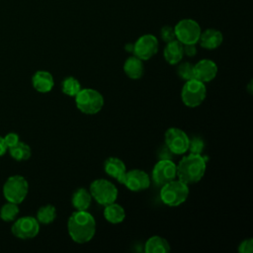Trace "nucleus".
I'll return each mask as SVG.
<instances>
[{
  "label": "nucleus",
  "mask_w": 253,
  "mask_h": 253,
  "mask_svg": "<svg viewBox=\"0 0 253 253\" xmlns=\"http://www.w3.org/2000/svg\"><path fill=\"white\" fill-rule=\"evenodd\" d=\"M61 90L65 95L69 97H75L76 94L81 90V84L76 78L72 76L66 77L61 83Z\"/></svg>",
  "instance_id": "a878e982"
},
{
  "label": "nucleus",
  "mask_w": 253,
  "mask_h": 253,
  "mask_svg": "<svg viewBox=\"0 0 253 253\" xmlns=\"http://www.w3.org/2000/svg\"><path fill=\"white\" fill-rule=\"evenodd\" d=\"M173 155H175L174 153H172V151L165 145L161 146L160 149L158 150V156L160 159H172Z\"/></svg>",
  "instance_id": "2f4dec72"
},
{
  "label": "nucleus",
  "mask_w": 253,
  "mask_h": 253,
  "mask_svg": "<svg viewBox=\"0 0 253 253\" xmlns=\"http://www.w3.org/2000/svg\"><path fill=\"white\" fill-rule=\"evenodd\" d=\"M125 73L131 79H139L143 75L144 66L142 60L133 55L128 57L124 64Z\"/></svg>",
  "instance_id": "6ab92c4d"
},
{
  "label": "nucleus",
  "mask_w": 253,
  "mask_h": 253,
  "mask_svg": "<svg viewBox=\"0 0 253 253\" xmlns=\"http://www.w3.org/2000/svg\"><path fill=\"white\" fill-rule=\"evenodd\" d=\"M5 145L7 147V149L13 147L14 145H16L19 141H20V136L17 132H8L6 135L3 136ZM8 151V150H7Z\"/></svg>",
  "instance_id": "c756f323"
},
{
  "label": "nucleus",
  "mask_w": 253,
  "mask_h": 253,
  "mask_svg": "<svg viewBox=\"0 0 253 253\" xmlns=\"http://www.w3.org/2000/svg\"><path fill=\"white\" fill-rule=\"evenodd\" d=\"M104 169L109 176L115 178L120 183H123L126 169L125 163L120 158L118 157L107 158L104 163Z\"/></svg>",
  "instance_id": "f3484780"
},
{
  "label": "nucleus",
  "mask_w": 253,
  "mask_h": 253,
  "mask_svg": "<svg viewBox=\"0 0 253 253\" xmlns=\"http://www.w3.org/2000/svg\"><path fill=\"white\" fill-rule=\"evenodd\" d=\"M177 73L180 78L184 79L185 81L195 79L194 78V65L190 62H183L178 65Z\"/></svg>",
  "instance_id": "bb28decb"
},
{
  "label": "nucleus",
  "mask_w": 253,
  "mask_h": 253,
  "mask_svg": "<svg viewBox=\"0 0 253 253\" xmlns=\"http://www.w3.org/2000/svg\"><path fill=\"white\" fill-rule=\"evenodd\" d=\"M40 231V222L34 216L17 217L12 224L11 232L19 239H32Z\"/></svg>",
  "instance_id": "1a4fd4ad"
},
{
  "label": "nucleus",
  "mask_w": 253,
  "mask_h": 253,
  "mask_svg": "<svg viewBox=\"0 0 253 253\" xmlns=\"http://www.w3.org/2000/svg\"><path fill=\"white\" fill-rule=\"evenodd\" d=\"M144 250L146 253H167L170 251V245L163 237L154 235L146 241Z\"/></svg>",
  "instance_id": "4be33fe9"
},
{
  "label": "nucleus",
  "mask_w": 253,
  "mask_h": 253,
  "mask_svg": "<svg viewBox=\"0 0 253 253\" xmlns=\"http://www.w3.org/2000/svg\"><path fill=\"white\" fill-rule=\"evenodd\" d=\"M223 41V36L221 32L215 29H207L201 33L199 38L200 45L207 49H214L218 47Z\"/></svg>",
  "instance_id": "2eb2a0df"
},
{
  "label": "nucleus",
  "mask_w": 253,
  "mask_h": 253,
  "mask_svg": "<svg viewBox=\"0 0 253 253\" xmlns=\"http://www.w3.org/2000/svg\"><path fill=\"white\" fill-rule=\"evenodd\" d=\"M189 141L190 138L187 133L178 127H170L165 132V144L175 155L187 152Z\"/></svg>",
  "instance_id": "9d476101"
},
{
  "label": "nucleus",
  "mask_w": 253,
  "mask_h": 253,
  "mask_svg": "<svg viewBox=\"0 0 253 253\" xmlns=\"http://www.w3.org/2000/svg\"><path fill=\"white\" fill-rule=\"evenodd\" d=\"M252 250H253V240L251 238L243 240L238 247V251L241 253H251Z\"/></svg>",
  "instance_id": "7c9ffc66"
},
{
  "label": "nucleus",
  "mask_w": 253,
  "mask_h": 253,
  "mask_svg": "<svg viewBox=\"0 0 253 253\" xmlns=\"http://www.w3.org/2000/svg\"><path fill=\"white\" fill-rule=\"evenodd\" d=\"M122 184L132 192H140L149 187L150 179L146 172L139 169H133L126 172Z\"/></svg>",
  "instance_id": "ddd939ff"
},
{
  "label": "nucleus",
  "mask_w": 253,
  "mask_h": 253,
  "mask_svg": "<svg viewBox=\"0 0 253 253\" xmlns=\"http://www.w3.org/2000/svg\"><path fill=\"white\" fill-rule=\"evenodd\" d=\"M175 37L183 44L197 43L202 33L200 25L193 19H183L174 27Z\"/></svg>",
  "instance_id": "6e6552de"
},
{
  "label": "nucleus",
  "mask_w": 253,
  "mask_h": 253,
  "mask_svg": "<svg viewBox=\"0 0 253 253\" xmlns=\"http://www.w3.org/2000/svg\"><path fill=\"white\" fill-rule=\"evenodd\" d=\"M7 147L5 145V142H4V139H3V136L0 135V157L3 156L6 152H7Z\"/></svg>",
  "instance_id": "72a5a7b5"
},
{
  "label": "nucleus",
  "mask_w": 253,
  "mask_h": 253,
  "mask_svg": "<svg viewBox=\"0 0 253 253\" xmlns=\"http://www.w3.org/2000/svg\"><path fill=\"white\" fill-rule=\"evenodd\" d=\"M20 212L19 205L7 202L0 208V218L5 222L14 221Z\"/></svg>",
  "instance_id": "b1692460"
},
{
  "label": "nucleus",
  "mask_w": 253,
  "mask_h": 253,
  "mask_svg": "<svg viewBox=\"0 0 253 253\" xmlns=\"http://www.w3.org/2000/svg\"><path fill=\"white\" fill-rule=\"evenodd\" d=\"M188 196V185L175 179L164 184L160 191V199L169 207H178L187 200Z\"/></svg>",
  "instance_id": "7ed1b4c3"
},
{
  "label": "nucleus",
  "mask_w": 253,
  "mask_h": 253,
  "mask_svg": "<svg viewBox=\"0 0 253 253\" xmlns=\"http://www.w3.org/2000/svg\"><path fill=\"white\" fill-rule=\"evenodd\" d=\"M204 147H205L204 140L200 136H194L189 141L188 150H190V152L194 154H202Z\"/></svg>",
  "instance_id": "cd10ccee"
},
{
  "label": "nucleus",
  "mask_w": 253,
  "mask_h": 253,
  "mask_svg": "<svg viewBox=\"0 0 253 253\" xmlns=\"http://www.w3.org/2000/svg\"><path fill=\"white\" fill-rule=\"evenodd\" d=\"M206 96L207 89L205 83L197 79H191L186 81L181 92V98L183 103L190 108L200 106L206 99Z\"/></svg>",
  "instance_id": "423d86ee"
},
{
  "label": "nucleus",
  "mask_w": 253,
  "mask_h": 253,
  "mask_svg": "<svg viewBox=\"0 0 253 253\" xmlns=\"http://www.w3.org/2000/svg\"><path fill=\"white\" fill-rule=\"evenodd\" d=\"M183 55V43H181L178 40H173L166 42V46L163 50V56L169 64L174 65L179 63L182 60Z\"/></svg>",
  "instance_id": "a211bd4d"
},
{
  "label": "nucleus",
  "mask_w": 253,
  "mask_h": 253,
  "mask_svg": "<svg viewBox=\"0 0 253 253\" xmlns=\"http://www.w3.org/2000/svg\"><path fill=\"white\" fill-rule=\"evenodd\" d=\"M91 200H92V196L90 192H88L84 188L77 189L73 193L71 198L72 205L77 211H87V209L91 205Z\"/></svg>",
  "instance_id": "aec40b11"
},
{
  "label": "nucleus",
  "mask_w": 253,
  "mask_h": 253,
  "mask_svg": "<svg viewBox=\"0 0 253 253\" xmlns=\"http://www.w3.org/2000/svg\"><path fill=\"white\" fill-rule=\"evenodd\" d=\"M158 50V40L151 34H146L137 39L133 43V53L141 60L151 58Z\"/></svg>",
  "instance_id": "f8f14e48"
},
{
  "label": "nucleus",
  "mask_w": 253,
  "mask_h": 253,
  "mask_svg": "<svg viewBox=\"0 0 253 253\" xmlns=\"http://www.w3.org/2000/svg\"><path fill=\"white\" fill-rule=\"evenodd\" d=\"M104 216L109 222L117 224V223H121L125 219L126 212L124 208L121 205L112 203L110 205L105 206Z\"/></svg>",
  "instance_id": "412c9836"
},
{
  "label": "nucleus",
  "mask_w": 253,
  "mask_h": 253,
  "mask_svg": "<svg viewBox=\"0 0 253 253\" xmlns=\"http://www.w3.org/2000/svg\"><path fill=\"white\" fill-rule=\"evenodd\" d=\"M206 159L201 154L190 153L182 158L177 166V176L185 184H195L205 175Z\"/></svg>",
  "instance_id": "f03ea898"
},
{
  "label": "nucleus",
  "mask_w": 253,
  "mask_h": 253,
  "mask_svg": "<svg viewBox=\"0 0 253 253\" xmlns=\"http://www.w3.org/2000/svg\"><path fill=\"white\" fill-rule=\"evenodd\" d=\"M32 84L35 90L40 93H47L53 88L54 82L52 75L45 70H39L35 72L32 77Z\"/></svg>",
  "instance_id": "dca6fc26"
},
{
  "label": "nucleus",
  "mask_w": 253,
  "mask_h": 253,
  "mask_svg": "<svg viewBox=\"0 0 253 253\" xmlns=\"http://www.w3.org/2000/svg\"><path fill=\"white\" fill-rule=\"evenodd\" d=\"M177 176V165L172 159H160L153 167L152 179L158 186L172 181Z\"/></svg>",
  "instance_id": "9b49d317"
},
{
  "label": "nucleus",
  "mask_w": 253,
  "mask_h": 253,
  "mask_svg": "<svg viewBox=\"0 0 253 253\" xmlns=\"http://www.w3.org/2000/svg\"><path fill=\"white\" fill-rule=\"evenodd\" d=\"M183 52L187 56H195L197 53V47L196 43H189V44H183Z\"/></svg>",
  "instance_id": "473e14b6"
},
{
  "label": "nucleus",
  "mask_w": 253,
  "mask_h": 253,
  "mask_svg": "<svg viewBox=\"0 0 253 253\" xmlns=\"http://www.w3.org/2000/svg\"><path fill=\"white\" fill-rule=\"evenodd\" d=\"M10 156L16 161H26L32 155V149L30 145L23 141H19L16 145L8 149Z\"/></svg>",
  "instance_id": "5701e85b"
},
{
  "label": "nucleus",
  "mask_w": 253,
  "mask_h": 253,
  "mask_svg": "<svg viewBox=\"0 0 253 253\" xmlns=\"http://www.w3.org/2000/svg\"><path fill=\"white\" fill-rule=\"evenodd\" d=\"M160 36H161V39L163 40V42H169L173 40H176L174 28L171 26H164L160 31Z\"/></svg>",
  "instance_id": "c85d7f7f"
},
{
  "label": "nucleus",
  "mask_w": 253,
  "mask_h": 253,
  "mask_svg": "<svg viewBox=\"0 0 253 253\" xmlns=\"http://www.w3.org/2000/svg\"><path fill=\"white\" fill-rule=\"evenodd\" d=\"M125 48H126V51L133 52V43H127V44H126Z\"/></svg>",
  "instance_id": "f704fd0d"
},
{
  "label": "nucleus",
  "mask_w": 253,
  "mask_h": 253,
  "mask_svg": "<svg viewBox=\"0 0 253 253\" xmlns=\"http://www.w3.org/2000/svg\"><path fill=\"white\" fill-rule=\"evenodd\" d=\"M217 74V66L211 59H202L194 65V78L207 83L214 79Z\"/></svg>",
  "instance_id": "4468645a"
},
{
  "label": "nucleus",
  "mask_w": 253,
  "mask_h": 253,
  "mask_svg": "<svg viewBox=\"0 0 253 253\" xmlns=\"http://www.w3.org/2000/svg\"><path fill=\"white\" fill-rule=\"evenodd\" d=\"M29 192V183L21 175L10 176L3 184L2 193L7 202L21 204Z\"/></svg>",
  "instance_id": "20e7f679"
},
{
  "label": "nucleus",
  "mask_w": 253,
  "mask_h": 253,
  "mask_svg": "<svg viewBox=\"0 0 253 253\" xmlns=\"http://www.w3.org/2000/svg\"><path fill=\"white\" fill-rule=\"evenodd\" d=\"M67 229L72 240L77 243H86L95 235L96 221L88 211H76L68 218Z\"/></svg>",
  "instance_id": "f257e3e1"
},
{
  "label": "nucleus",
  "mask_w": 253,
  "mask_h": 253,
  "mask_svg": "<svg viewBox=\"0 0 253 253\" xmlns=\"http://www.w3.org/2000/svg\"><path fill=\"white\" fill-rule=\"evenodd\" d=\"M90 194L98 204L107 206L115 203L118 197V190L110 181L105 179H97L90 185Z\"/></svg>",
  "instance_id": "0eeeda50"
},
{
  "label": "nucleus",
  "mask_w": 253,
  "mask_h": 253,
  "mask_svg": "<svg viewBox=\"0 0 253 253\" xmlns=\"http://www.w3.org/2000/svg\"><path fill=\"white\" fill-rule=\"evenodd\" d=\"M77 109L87 115H95L104 106L103 96L94 89H81L75 96Z\"/></svg>",
  "instance_id": "39448f33"
},
{
  "label": "nucleus",
  "mask_w": 253,
  "mask_h": 253,
  "mask_svg": "<svg viewBox=\"0 0 253 253\" xmlns=\"http://www.w3.org/2000/svg\"><path fill=\"white\" fill-rule=\"evenodd\" d=\"M251 85H252V82H250V83H249V85H248V89H249V92H250V93H252V90H251Z\"/></svg>",
  "instance_id": "c9c22d12"
},
{
  "label": "nucleus",
  "mask_w": 253,
  "mask_h": 253,
  "mask_svg": "<svg viewBox=\"0 0 253 253\" xmlns=\"http://www.w3.org/2000/svg\"><path fill=\"white\" fill-rule=\"evenodd\" d=\"M56 217V210L52 205L41 207L37 211V219L42 224H49Z\"/></svg>",
  "instance_id": "393cba45"
}]
</instances>
